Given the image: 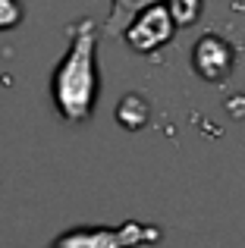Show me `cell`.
Wrapping results in <instances>:
<instances>
[{
	"mask_svg": "<svg viewBox=\"0 0 245 248\" xmlns=\"http://www.w3.org/2000/svg\"><path fill=\"white\" fill-rule=\"evenodd\" d=\"M69 50L50 76V94L66 123H85L94 107L101 79L94 69V25L92 19H79L66 29Z\"/></svg>",
	"mask_w": 245,
	"mask_h": 248,
	"instance_id": "cell-1",
	"label": "cell"
},
{
	"mask_svg": "<svg viewBox=\"0 0 245 248\" xmlns=\"http://www.w3.org/2000/svg\"><path fill=\"white\" fill-rule=\"evenodd\" d=\"M160 230L141 220H126L122 226H82L63 232L50 248H135L145 242H157Z\"/></svg>",
	"mask_w": 245,
	"mask_h": 248,
	"instance_id": "cell-2",
	"label": "cell"
},
{
	"mask_svg": "<svg viewBox=\"0 0 245 248\" xmlns=\"http://www.w3.org/2000/svg\"><path fill=\"white\" fill-rule=\"evenodd\" d=\"M122 35H126V41L132 44L135 50H141V54L157 50L173 38V16L164 6H151V10L141 13L138 19H132Z\"/></svg>",
	"mask_w": 245,
	"mask_h": 248,
	"instance_id": "cell-3",
	"label": "cell"
},
{
	"mask_svg": "<svg viewBox=\"0 0 245 248\" xmlns=\"http://www.w3.org/2000/svg\"><path fill=\"white\" fill-rule=\"evenodd\" d=\"M195 69L211 82L223 79L233 69V50L227 47V41H220L214 35L201 38V44L195 47Z\"/></svg>",
	"mask_w": 245,
	"mask_h": 248,
	"instance_id": "cell-4",
	"label": "cell"
},
{
	"mask_svg": "<svg viewBox=\"0 0 245 248\" xmlns=\"http://www.w3.org/2000/svg\"><path fill=\"white\" fill-rule=\"evenodd\" d=\"M148 3H154V0H113V13H110V22H107V35H122L126 25L135 19V13L145 10Z\"/></svg>",
	"mask_w": 245,
	"mask_h": 248,
	"instance_id": "cell-5",
	"label": "cell"
},
{
	"mask_svg": "<svg viewBox=\"0 0 245 248\" xmlns=\"http://www.w3.org/2000/svg\"><path fill=\"white\" fill-rule=\"evenodd\" d=\"M198 10H201V0H170V16L176 19L179 25H189L198 19Z\"/></svg>",
	"mask_w": 245,
	"mask_h": 248,
	"instance_id": "cell-6",
	"label": "cell"
},
{
	"mask_svg": "<svg viewBox=\"0 0 245 248\" xmlns=\"http://www.w3.org/2000/svg\"><path fill=\"white\" fill-rule=\"evenodd\" d=\"M22 19V6L16 0H0V29H13Z\"/></svg>",
	"mask_w": 245,
	"mask_h": 248,
	"instance_id": "cell-7",
	"label": "cell"
}]
</instances>
